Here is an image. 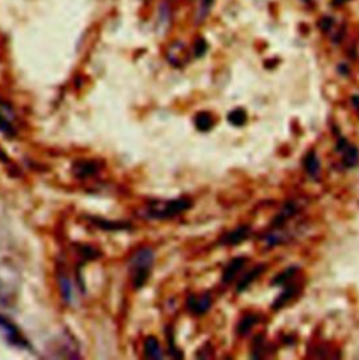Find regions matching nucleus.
I'll use <instances>...</instances> for the list:
<instances>
[{
  "instance_id": "1",
  "label": "nucleus",
  "mask_w": 359,
  "mask_h": 360,
  "mask_svg": "<svg viewBox=\"0 0 359 360\" xmlns=\"http://www.w3.org/2000/svg\"><path fill=\"white\" fill-rule=\"evenodd\" d=\"M153 264V251L149 248H143L132 257L131 259V275L132 283L137 289L142 288L148 280L150 268Z\"/></svg>"
},
{
  "instance_id": "2",
  "label": "nucleus",
  "mask_w": 359,
  "mask_h": 360,
  "mask_svg": "<svg viewBox=\"0 0 359 360\" xmlns=\"http://www.w3.org/2000/svg\"><path fill=\"white\" fill-rule=\"evenodd\" d=\"M191 206V202L188 199H177V201H170L164 205L156 204L150 209V216L152 217H171L175 215H180L181 212L187 210Z\"/></svg>"
},
{
  "instance_id": "3",
  "label": "nucleus",
  "mask_w": 359,
  "mask_h": 360,
  "mask_svg": "<svg viewBox=\"0 0 359 360\" xmlns=\"http://www.w3.org/2000/svg\"><path fill=\"white\" fill-rule=\"evenodd\" d=\"M211 304L212 300L208 294H204V296H201V297L192 296V297H189V300H188V309L194 312V314H204V312H206L209 310Z\"/></svg>"
},
{
  "instance_id": "4",
  "label": "nucleus",
  "mask_w": 359,
  "mask_h": 360,
  "mask_svg": "<svg viewBox=\"0 0 359 360\" xmlns=\"http://www.w3.org/2000/svg\"><path fill=\"white\" fill-rule=\"evenodd\" d=\"M244 265H246V258H243V257L235 258L230 264L226 266V269H224V272H223V282H224V283L232 282Z\"/></svg>"
},
{
  "instance_id": "5",
  "label": "nucleus",
  "mask_w": 359,
  "mask_h": 360,
  "mask_svg": "<svg viewBox=\"0 0 359 360\" xmlns=\"http://www.w3.org/2000/svg\"><path fill=\"white\" fill-rule=\"evenodd\" d=\"M250 234V228L246 227V226H241V227L236 228L233 231H230L229 234H226L223 237L222 242L223 244H227V245H235V244H239L243 240H246Z\"/></svg>"
},
{
  "instance_id": "6",
  "label": "nucleus",
  "mask_w": 359,
  "mask_h": 360,
  "mask_svg": "<svg viewBox=\"0 0 359 360\" xmlns=\"http://www.w3.org/2000/svg\"><path fill=\"white\" fill-rule=\"evenodd\" d=\"M145 356L150 358V359H160L163 356V352H161L160 343L157 342L156 338H148L146 342H145Z\"/></svg>"
},
{
  "instance_id": "7",
  "label": "nucleus",
  "mask_w": 359,
  "mask_h": 360,
  "mask_svg": "<svg viewBox=\"0 0 359 360\" xmlns=\"http://www.w3.org/2000/svg\"><path fill=\"white\" fill-rule=\"evenodd\" d=\"M265 271V265H257L256 268H253L250 272H248L246 276L243 277L240 282H239V285H237V290L239 291H243L244 289L247 288L248 285H251L253 282H254V279L256 277H258Z\"/></svg>"
},
{
  "instance_id": "8",
  "label": "nucleus",
  "mask_w": 359,
  "mask_h": 360,
  "mask_svg": "<svg viewBox=\"0 0 359 360\" xmlns=\"http://www.w3.org/2000/svg\"><path fill=\"white\" fill-rule=\"evenodd\" d=\"M305 167L306 171L309 172L310 175H316L320 170V163H319V158L316 156L314 152H310L305 157Z\"/></svg>"
},
{
  "instance_id": "9",
  "label": "nucleus",
  "mask_w": 359,
  "mask_h": 360,
  "mask_svg": "<svg viewBox=\"0 0 359 360\" xmlns=\"http://www.w3.org/2000/svg\"><path fill=\"white\" fill-rule=\"evenodd\" d=\"M195 126L198 128L199 131L206 132V131H209L212 126H213V118H212L208 112H201V114L197 115V118H195Z\"/></svg>"
},
{
  "instance_id": "10",
  "label": "nucleus",
  "mask_w": 359,
  "mask_h": 360,
  "mask_svg": "<svg viewBox=\"0 0 359 360\" xmlns=\"http://www.w3.org/2000/svg\"><path fill=\"white\" fill-rule=\"evenodd\" d=\"M258 321V317L257 315H254V314H248L246 315L240 323H239V326H237V332L240 334V335H244V334H247L248 331L256 325V323Z\"/></svg>"
},
{
  "instance_id": "11",
  "label": "nucleus",
  "mask_w": 359,
  "mask_h": 360,
  "mask_svg": "<svg viewBox=\"0 0 359 360\" xmlns=\"http://www.w3.org/2000/svg\"><path fill=\"white\" fill-rule=\"evenodd\" d=\"M297 293V288L295 286H289V288H286L285 291H282V294L275 300L274 303V309H279V307H284L288 301H291V299L295 296Z\"/></svg>"
},
{
  "instance_id": "12",
  "label": "nucleus",
  "mask_w": 359,
  "mask_h": 360,
  "mask_svg": "<svg viewBox=\"0 0 359 360\" xmlns=\"http://www.w3.org/2000/svg\"><path fill=\"white\" fill-rule=\"evenodd\" d=\"M359 161V152L355 146H347L345 147V157H344V163L348 167L357 166Z\"/></svg>"
},
{
  "instance_id": "13",
  "label": "nucleus",
  "mask_w": 359,
  "mask_h": 360,
  "mask_svg": "<svg viewBox=\"0 0 359 360\" xmlns=\"http://www.w3.org/2000/svg\"><path fill=\"white\" fill-rule=\"evenodd\" d=\"M297 272L296 268H288L286 271H284L282 274H279L278 276L274 279L273 285L275 286H281V285H286L289 280H292V277L295 276V274Z\"/></svg>"
},
{
  "instance_id": "14",
  "label": "nucleus",
  "mask_w": 359,
  "mask_h": 360,
  "mask_svg": "<svg viewBox=\"0 0 359 360\" xmlns=\"http://www.w3.org/2000/svg\"><path fill=\"white\" fill-rule=\"evenodd\" d=\"M0 328L4 331V334L9 336L10 339H13L16 343H20V336H18V332H17V329L13 326L7 320H3V318H0Z\"/></svg>"
},
{
  "instance_id": "15",
  "label": "nucleus",
  "mask_w": 359,
  "mask_h": 360,
  "mask_svg": "<svg viewBox=\"0 0 359 360\" xmlns=\"http://www.w3.org/2000/svg\"><path fill=\"white\" fill-rule=\"evenodd\" d=\"M227 120H229V122H230L232 125L241 126V125H244L246 120H247V114H246L243 109H235V111H232V112L229 114Z\"/></svg>"
},
{
  "instance_id": "16",
  "label": "nucleus",
  "mask_w": 359,
  "mask_h": 360,
  "mask_svg": "<svg viewBox=\"0 0 359 360\" xmlns=\"http://www.w3.org/2000/svg\"><path fill=\"white\" fill-rule=\"evenodd\" d=\"M170 6L167 4V1H161L160 10H159V27H169L170 23Z\"/></svg>"
},
{
  "instance_id": "17",
  "label": "nucleus",
  "mask_w": 359,
  "mask_h": 360,
  "mask_svg": "<svg viewBox=\"0 0 359 360\" xmlns=\"http://www.w3.org/2000/svg\"><path fill=\"white\" fill-rule=\"evenodd\" d=\"M213 0H201V6H199V20H204L206 17V14L209 13L212 7Z\"/></svg>"
},
{
  "instance_id": "18",
  "label": "nucleus",
  "mask_w": 359,
  "mask_h": 360,
  "mask_svg": "<svg viewBox=\"0 0 359 360\" xmlns=\"http://www.w3.org/2000/svg\"><path fill=\"white\" fill-rule=\"evenodd\" d=\"M206 52V42L204 39H198L195 44V56H202Z\"/></svg>"
}]
</instances>
